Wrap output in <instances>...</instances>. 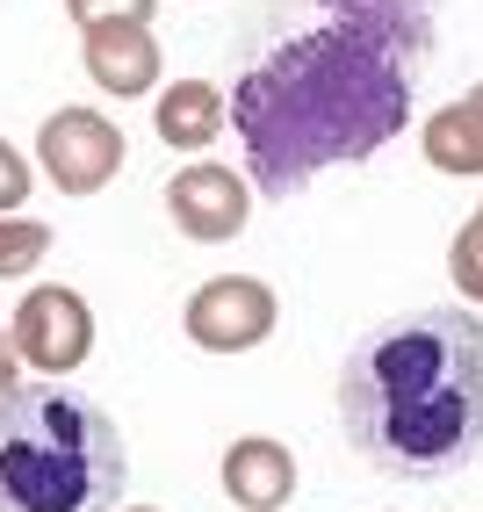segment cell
<instances>
[{
	"label": "cell",
	"instance_id": "obj_12",
	"mask_svg": "<svg viewBox=\"0 0 483 512\" xmlns=\"http://www.w3.org/2000/svg\"><path fill=\"white\" fill-rule=\"evenodd\" d=\"M419 152L433 174L447 181H483V109L462 94V101H447V109H433L419 123Z\"/></svg>",
	"mask_w": 483,
	"mask_h": 512
},
{
	"label": "cell",
	"instance_id": "obj_15",
	"mask_svg": "<svg viewBox=\"0 0 483 512\" xmlns=\"http://www.w3.org/2000/svg\"><path fill=\"white\" fill-rule=\"evenodd\" d=\"M159 0H65V22L73 29H101V22H152Z\"/></svg>",
	"mask_w": 483,
	"mask_h": 512
},
{
	"label": "cell",
	"instance_id": "obj_4",
	"mask_svg": "<svg viewBox=\"0 0 483 512\" xmlns=\"http://www.w3.org/2000/svg\"><path fill=\"white\" fill-rule=\"evenodd\" d=\"M130 159V138L101 116V109H51L44 130H37V166L58 195H101Z\"/></svg>",
	"mask_w": 483,
	"mask_h": 512
},
{
	"label": "cell",
	"instance_id": "obj_7",
	"mask_svg": "<svg viewBox=\"0 0 483 512\" xmlns=\"http://www.w3.org/2000/svg\"><path fill=\"white\" fill-rule=\"evenodd\" d=\"M166 217H174V231L188 246H231V238L253 224V188L238 181L231 166L195 159L166 181Z\"/></svg>",
	"mask_w": 483,
	"mask_h": 512
},
{
	"label": "cell",
	"instance_id": "obj_19",
	"mask_svg": "<svg viewBox=\"0 0 483 512\" xmlns=\"http://www.w3.org/2000/svg\"><path fill=\"white\" fill-rule=\"evenodd\" d=\"M123 512H159V505H123Z\"/></svg>",
	"mask_w": 483,
	"mask_h": 512
},
{
	"label": "cell",
	"instance_id": "obj_10",
	"mask_svg": "<svg viewBox=\"0 0 483 512\" xmlns=\"http://www.w3.org/2000/svg\"><path fill=\"white\" fill-rule=\"evenodd\" d=\"M224 123H231V94L217 80H174L152 94V130L174 152H210L224 138Z\"/></svg>",
	"mask_w": 483,
	"mask_h": 512
},
{
	"label": "cell",
	"instance_id": "obj_5",
	"mask_svg": "<svg viewBox=\"0 0 483 512\" xmlns=\"http://www.w3.org/2000/svg\"><path fill=\"white\" fill-rule=\"evenodd\" d=\"M274 325H282V296L260 275H217V282H202L188 296V311H181V332L202 354H253V347L274 339Z\"/></svg>",
	"mask_w": 483,
	"mask_h": 512
},
{
	"label": "cell",
	"instance_id": "obj_1",
	"mask_svg": "<svg viewBox=\"0 0 483 512\" xmlns=\"http://www.w3.org/2000/svg\"><path fill=\"white\" fill-rule=\"evenodd\" d=\"M411 65L354 22H318L282 37L253 73H238L231 130L260 195H296L325 166L375 159L411 123Z\"/></svg>",
	"mask_w": 483,
	"mask_h": 512
},
{
	"label": "cell",
	"instance_id": "obj_6",
	"mask_svg": "<svg viewBox=\"0 0 483 512\" xmlns=\"http://www.w3.org/2000/svg\"><path fill=\"white\" fill-rule=\"evenodd\" d=\"M8 332H15L22 368H37V375H73V368H87V354H94V303H87L80 289H65V282H37V289L15 303Z\"/></svg>",
	"mask_w": 483,
	"mask_h": 512
},
{
	"label": "cell",
	"instance_id": "obj_8",
	"mask_svg": "<svg viewBox=\"0 0 483 512\" xmlns=\"http://www.w3.org/2000/svg\"><path fill=\"white\" fill-rule=\"evenodd\" d=\"M80 65H87V80H94L101 94H116V101L152 94L159 73H166L152 22H101V29H80Z\"/></svg>",
	"mask_w": 483,
	"mask_h": 512
},
{
	"label": "cell",
	"instance_id": "obj_14",
	"mask_svg": "<svg viewBox=\"0 0 483 512\" xmlns=\"http://www.w3.org/2000/svg\"><path fill=\"white\" fill-rule=\"evenodd\" d=\"M447 275H455V289H462V303H476L483 311V210L447 238Z\"/></svg>",
	"mask_w": 483,
	"mask_h": 512
},
{
	"label": "cell",
	"instance_id": "obj_9",
	"mask_svg": "<svg viewBox=\"0 0 483 512\" xmlns=\"http://www.w3.org/2000/svg\"><path fill=\"white\" fill-rule=\"evenodd\" d=\"M217 476H224V498L246 505V512H282V505H296V455H289L274 433L231 440Z\"/></svg>",
	"mask_w": 483,
	"mask_h": 512
},
{
	"label": "cell",
	"instance_id": "obj_16",
	"mask_svg": "<svg viewBox=\"0 0 483 512\" xmlns=\"http://www.w3.org/2000/svg\"><path fill=\"white\" fill-rule=\"evenodd\" d=\"M29 188H37V166H29V152H15L8 138H0V217H15Z\"/></svg>",
	"mask_w": 483,
	"mask_h": 512
},
{
	"label": "cell",
	"instance_id": "obj_18",
	"mask_svg": "<svg viewBox=\"0 0 483 512\" xmlns=\"http://www.w3.org/2000/svg\"><path fill=\"white\" fill-rule=\"evenodd\" d=\"M469 101H476V109H483V80H476V87H469Z\"/></svg>",
	"mask_w": 483,
	"mask_h": 512
},
{
	"label": "cell",
	"instance_id": "obj_2",
	"mask_svg": "<svg viewBox=\"0 0 483 512\" xmlns=\"http://www.w3.org/2000/svg\"><path fill=\"white\" fill-rule=\"evenodd\" d=\"M339 426L354 455L404 484L455 476L483 455V318L426 303L375 325L339 368Z\"/></svg>",
	"mask_w": 483,
	"mask_h": 512
},
{
	"label": "cell",
	"instance_id": "obj_11",
	"mask_svg": "<svg viewBox=\"0 0 483 512\" xmlns=\"http://www.w3.org/2000/svg\"><path fill=\"white\" fill-rule=\"evenodd\" d=\"M318 8L332 22H354L368 37H383L411 65H426V51H433V0H318Z\"/></svg>",
	"mask_w": 483,
	"mask_h": 512
},
{
	"label": "cell",
	"instance_id": "obj_13",
	"mask_svg": "<svg viewBox=\"0 0 483 512\" xmlns=\"http://www.w3.org/2000/svg\"><path fill=\"white\" fill-rule=\"evenodd\" d=\"M51 260V224L37 217H0V282H22Z\"/></svg>",
	"mask_w": 483,
	"mask_h": 512
},
{
	"label": "cell",
	"instance_id": "obj_17",
	"mask_svg": "<svg viewBox=\"0 0 483 512\" xmlns=\"http://www.w3.org/2000/svg\"><path fill=\"white\" fill-rule=\"evenodd\" d=\"M22 383V354H15V332L0 325V390H15Z\"/></svg>",
	"mask_w": 483,
	"mask_h": 512
},
{
	"label": "cell",
	"instance_id": "obj_3",
	"mask_svg": "<svg viewBox=\"0 0 483 512\" xmlns=\"http://www.w3.org/2000/svg\"><path fill=\"white\" fill-rule=\"evenodd\" d=\"M130 484L123 426L58 375L0 390V512H109Z\"/></svg>",
	"mask_w": 483,
	"mask_h": 512
}]
</instances>
